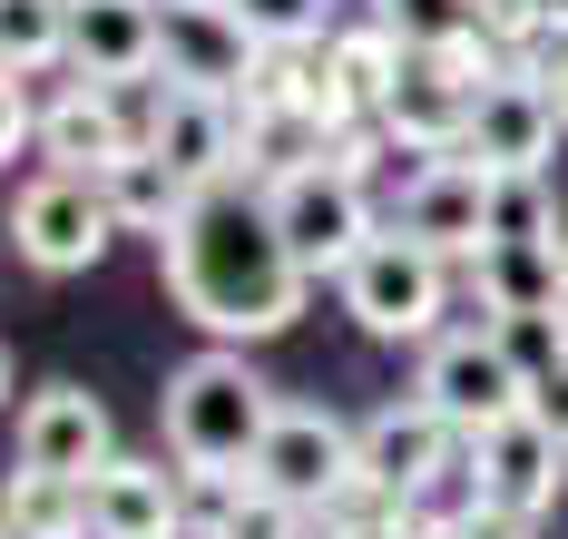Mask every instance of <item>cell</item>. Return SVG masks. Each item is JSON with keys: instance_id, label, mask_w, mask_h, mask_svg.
Instances as JSON below:
<instances>
[{"instance_id": "1", "label": "cell", "mask_w": 568, "mask_h": 539, "mask_svg": "<svg viewBox=\"0 0 568 539\" xmlns=\"http://www.w3.org/2000/svg\"><path fill=\"white\" fill-rule=\"evenodd\" d=\"M158 255H168V295L186 304V324H206L216 344H265V334H284L304 314V285H314L304 255L284 245L275 206L245 196L235 177L196 186L186 216L158 236Z\"/></svg>"}, {"instance_id": "2", "label": "cell", "mask_w": 568, "mask_h": 539, "mask_svg": "<svg viewBox=\"0 0 568 539\" xmlns=\"http://www.w3.org/2000/svg\"><path fill=\"white\" fill-rule=\"evenodd\" d=\"M158 413H168V451L196 480H245V471H255V441L275 431L284 403L245 373L235 344H206L196 363H176V373H168V403H158Z\"/></svg>"}, {"instance_id": "3", "label": "cell", "mask_w": 568, "mask_h": 539, "mask_svg": "<svg viewBox=\"0 0 568 539\" xmlns=\"http://www.w3.org/2000/svg\"><path fill=\"white\" fill-rule=\"evenodd\" d=\"M490 79H500V40L470 30V40H452V50H412L402 79H393V99H383L373 119H383V138L412 148V157H460L470 109H480Z\"/></svg>"}, {"instance_id": "4", "label": "cell", "mask_w": 568, "mask_h": 539, "mask_svg": "<svg viewBox=\"0 0 568 539\" xmlns=\"http://www.w3.org/2000/svg\"><path fill=\"white\" fill-rule=\"evenodd\" d=\"M442 265H452V255H432L422 236L383 226V236L334 275V285H343V314H353L373 344H422V334L442 324V295H452V285H442Z\"/></svg>"}, {"instance_id": "5", "label": "cell", "mask_w": 568, "mask_h": 539, "mask_svg": "<svg viewBox=\"0 0 568 539\" xmlns=\"http://www.w3.org/2000/svg\"><path fill=\"white\" fill-rule=\"evenodd\" d=\"M265 206H275L284 245L304 255V275H343L363 245L383 236V226H373V196H363V177H353L343 157H314V167L265 177Z\"/></svg>"}, {"instance_id": "6", "label": "cell", "mask_w": 568, "mask_h": 539, "mask_svg": "<svg viewBox=\"0 0 568 539\" xmlns=\"http://www.w3.org/2000/svg\"><path fill=\"white\" fill-rule=\"evenodd\" d=\"M529 383H539V373L510 354V334H500V324H480V334H442L432 363H422V403L452 421L460 441H480L490 421L529 413Z\"/></svg>"}, {"instance_id": "7", "label": "cell", "mask_w": 568, "mask_h": 539, "mask_svg": "<svg viewBox=\"0 0 568 539\" xmlns=\"http://www.w3.org/2000/svg\"><path fill=\"white\" fill-rule=\"evenodd\" d=\"M118 236V206L99 177H79V167H50L40 186H20V206H10V245H20V265H40V275H89Z\"/></svg>"}, {"instance_id": "8", "label": "cell", "mask_w": 568, "mask_h": 539, "mask_svg": "<svg viewBox=\"0 0 568 539\" xmlns=\"http://www.w3.org/2000/svg\"><path fill=\"white\" fill-rule=\"evenodd\" d=\"M363 471V431L334 413H275V431L255 441V471L265 490H284L294 510H334V490Z\"/></svg>"}, {"instance_id": "9", "label": "cell", "mask_w": 568, "mask_h": 539, "mask_svg": "<svg viewBox=\"0 0 568 539\" xmlns=\"http://www.w3.org/2000/svg\"><path fill=\"white\" fill-rule=\"evenodd\" d=\"M549 148H559V99H549V79L500 69V79L480 89V109H470L460 157L490 167V177H529V167H549Z\"/></svg>"}, {"instance_id": "10", "label": "cell", "mask_w": 568, "mask_h": 539, "mask_svg": "<svg viewBox=\"0 0 568 539\" xmlns=\"http://www.w3.org/2000/svg\"><path fill=\"white\" fill-rule=\"evenodd\" d=\"M255 30L235 20V0H168V40H158V69H168L176 89H226L245 99V79H255Z\"/></svg>"}, {"instance_id": "11", "label": "cell", "mask_w": 568, "mask_h": 539, "mask_svg": "<svg viewBox=\"0 0 568 539\" xmlns=\"http://www.w3.org/2000/svg\"><path fill=\"white\" fill-rule=\"evenodd\" d=\"M148 148L158 157H176L196 186H216L245 167V99H226V89H176L158 99V119H148Z\"/></svg>"}, {"instance_id": "12", "label": "cell", "mask_w": 568, "mask_h": 539, "mask_svg": "<svg viewBox=\"0 0 568 539\" xmlns=\"http://www.w3.org/2000/svg\"><path fill=\"white\" fill-rule=\"evenodd\" d=\"M393 226H402V236H422L432 255H480V236H490V167H470V157H432L422 177L402 186Z\"/></svg>"}, {"instance_id": "13", "label": "cell", "mask_w": 568, "mask_h": 539, "mask_svg": "<svg viewBox=\"0 0 568 539\" xmlns=\"http://www.w3.org/2000/svg\"><path fill=\"white\" fill-rule=\"evenodd\" d=\"M168 40V0H69V69L79 79H148Z\"/></svg>"}, {"instance_id": "14", "label": "cell", "mask_w": 568, "mask_h": 539, "mask_svg": "<svg viewBox=\"0 0 568 539\" xmlns=\"http://www.w3.org/2000/svg\"><path fill=\"white\" fill-rule=\"evenodd\" d=\"M20 461L30 471H109L118 461V431H109V403H89L79 383H50V393H30V413H20Z\"/></svg>"}, {"instance_id": "15", "label": "cell", "mask_w": 568, "mask_h": 539, "mask_svg": "<svg viewBox=\"0 0 568 539\" xmlns=\"http://www.w3.org/2000/svg\"><path fill=\"white\" fill-rule=\"evenodd\" d=\"M470 295H480V314L490 324H559V236H500L470 255Z\"/></svg>"}, {"instance_id": "16", "label": "cell", "mask_w": 568, "mask_h": 539, "mask_svg": "<svg viewBox=\"0 0 568 539\" xmlns=\"http://www.w3.org/2000/svg\"><path fill=\"white\" fill-rule=\"evenodd\" d=\"M470 461H480V500L549 510V500H559V461H568V441H559L539 413H510V421H490V431L470 441Z\"/></svg>"}, {"instance_id": "17", "label": "cell", "mask_w": 568, "mask_h": 539, "mask_svg": "<svg viewBox=\"0 0 568 539\" xmlns=\"http://www.w3.org/2000/svg\"><path fill=\"white\" fill-rule=\"evenodd\" d=\"M128 148H138V128H128V109L109 99V79H79V89H59L50 109H40V157H50V167L109 177Z\"/></svg>"}, {"instance_id": "18", "label": "cell", "mask_w": 568, "mask_h": 539, "mask_svg": "<svg viewBox=\"0 0 568 539\" xmlns=\"http://www.w3.org/2000/svg\"><path fill=\"white\" fill-rule=\"evenodd\" d=\"M452 451H460V431L432 413L422 393H412V403H383V413L363 421V480H383L393 500H412V490L442 471Z\"/></svg>"}, {"instance_id": "19", "label": "cell", "mask_w": 568, "mask_h": 539, "mask_svg": "<svg viewBox=\"0 0 568 539\" xmlns=\"http://www.w3.org/2000/svg\"><path fill=\"white\" fill-rule=\"evenodd\" d=\"M89 530L99 539H176L186 530V490L168 461H109L89 471Z\"/></svg>"}, {"instance_id": "20", "label": "cell", "mask_w": 568, "mask_h": 539, "mask_svg": "<svg viewBox=\"0 0 568 539\" xmlns=\"http://www.w3.org/2000/svg\"><path fill=\"white\" fill-rule=\"evenodd\" d=\"M99 186H109L118 226H138V236H168L176 216H186V196H196V177H186L176 157H158L148 138H138V148H128V157H118V167H109Z\"/></svg>"}, {"instance_id": "21", "label": "cell", "mask_w": 568, "mask_h": 539, "mask_svg": "<svg viewBox=\"0 0 568 539\" xmlns=\"http://www.w3.org/2000/svg\"><path fill=\"white\" fill-rule=\"evenodd\" d=\"M0 520L20 539H99L89 530V480H69V471H10V490H0Z\"/></svg>"}, {"instance_id": "22", "label": "cell", "mask_w": 568, "mask_h": 539, "mask_svg": "<svg viewBox=\"0 0 568 539\" xmlns=\"http://www.w3.org/2000/svg\"><path fill=\"white\" fill-rule=\"evenodd\" d=\"M324 60H334V79L353 89V109H383L412 50H402V40L383 30V20H363V30H343V40H324Z\"/></svg>"}, {"instance_id": "23", "label": "cell", "mask_w": 568, "mask_h": 539, "mask_svg": "<svg viewBox=\"0 0 568 539\" xmlns=\"http://www.w3.org/2000/svg\"><path fill=\"white\" fill-rule=\"evenodd\" d=\"M69 60V0H0V69H59Z\"/></svg>"}, {"instance_id": "24", "label": "cell", "mask_w": 568, "mask_h": 539, "mask_svg": "<svg viewBox=\"0 0 568 539\" xmlns=\"http://www.w3.org/2000/svg\"><path fill=\"white\" fill-rule=\"evenodd\" d=\"M304 520H314V510H294L284 490H265V480H226L206 539H304Z\"/></svg>"}, {"instance_id": "25", "label": "cell", "mask_w": 568, "mask_h": 539, "mask_svg": "<svg viewBox=\"0 0 568 539\" xmlns=\"http://www.w3.org/2000/svg\"><path fill=\"white\" fill-rule=\"evenodd\" d=\"M373 20L393 30L402 50H452V40H470V30H480V0H383Z\"/></svg>"}, {"instance_id": "26", "label": "cell", "mask_w": 568, "mask_h": 539, "mask_svg": "<svg viewBox=\"0 0 568 539\" xmlns=\"http://www.w3.org/2000/svg\"><path fill=\"white\" fill-rule=\"evenodd\" d=\"M500 236H559L539 167H529V177H490V236H480V245H500Z\"/></svg>"}, {"instance_id": "27", "label": "cell", "mask_w": 568, "mask_h": 539, "mask_svg": "<svg viewBox=\"0 0 568 539\" xmlns=\"http://www.w3.org/2000/svg\"><path fill=\"white\" fill-rule=\"evenodd\" d=\"M235 20L255 40H314L324 30V0H235Z\"/></svg>"}, {"instance_id": "28", "label": "cell", "mask_w": 568, "mask_h": 539, "mask_svg": "<svg viewBox=\"0 0 568 539\" xmlns=\"http://www.w3.org/2000/svg\"><path fill=\"white\" fill-rule=\"evenodd\" d=\"M30 138H40V109L20 99V69H0V167H10Z\"/></svg>"}, {"instance_id": "29", "label": "cell", "mask_w": 568, "mask_h": 539, "mask_svg": "<svg viewBox=\"0 0 568 539\" xmlns=\"http://www.w3.org/2000/svg\"><path fill=\"white\" fill-rule=\"evenodd\" d=\"M460 539H539V510H510V500H480V510L460 520Z\"/></svg>"}, {"instance_id": "30", "label": "cell", "mask_w": 568, "mask_h": 539, "mask_svg": "<svg viewBox=\"0 0 568 539\" xmlns=\"http://www.w3.org/2000/svg\"><path fill=\"white\" fill-rule=\"evenodd\" d=\"M529 413H539V421H549V431L568 441V354L539 363V383H529Z\"/></svg>"}, {"instance_id": "31", "label": "cell", "mask_w": 568, "mask_h": 539, "mask_svg": "<svg viewBox=\"0 0 568 539\" xmlns=\"http://www.w3.org/2000/svg\"><path fill=\"white\" fill-rule=\"evenodd\" d=\"M549 99H559V128H568V69H559V79H549Z\"/></svg>"}, {"instance_id": "32", "label": "cell", "mask_w": 568, "mask_h": 539, "mask_svg": "<svg viewBox=\"0 0 568 539\" xmlns=\"http://www.w3.org/2000/svg\"><path fill=\"white\" fill-rule=\"evenodd\" d=\"M412 539H460V530H422V520H412Z\"/></svg>"}, {"instance_id": "33", "label": "cell", "mask_w": 568, "mask_h": 539, "mask_svg": "<svg viewBox=\"0 0 568 539\" xmlns=\"http://www.w3.org/2000/svg\"><path fill=\"white\" fill-rule=\"evenodd\" d=\"M0 403H10V354H0Z\"/></svg>"}, {"instance_id": "34", "label": "cell", "mask_w": 568, "mask_h": 539, "mask_svg": "<svg viewBox=\"0 0 568 539\" xmlns=\"http://www.w3.org/2000/svg\"><path fill=\"white\" fill-rule=\"evenodd\" d=\"M539 10H549V20H568V0H539Z\"/></svg>"}, {"instance_id": "35", "label": "cell", "mask_w": 568, "mask_h": 539, "mask_svg": "<svg viewBox=\"0 0 568 539\" xmlns=\"http://www.w3.org/2000/svg\"><path fill=\"white\" fill-rule=\"evenodd\" d=\"M559 285H568V236H559Z\"/></svg>"}, {"instance_id": "36", "label": "cell", "mask_w": 568, "mask_h": 539, "mask_svg": "<svg viewBox=\"0 0 568 539\" xmlns=\"http://www.w3.org/2000/svg\"><path fill=\"white\" fill-rule=\"evenodd\" d=\"M0 539H20V530H10V520H0Z\"/></svg>"}]
</instances>
